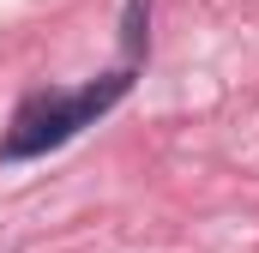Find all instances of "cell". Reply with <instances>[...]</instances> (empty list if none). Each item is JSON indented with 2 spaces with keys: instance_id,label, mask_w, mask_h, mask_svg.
I'll return each mask as SVG.
<instances>
[{
  "instance_id": "6da1fadb",
  "label": "cell",
  "mask_w": 259,
  "mask_h": 253,
  "mask_svg": "<svg viewBox=\"0 0 259 253\" xmlns=\"http://www.w3.org/2000/svg\"><path fill=\"white\" fill-rule=\"evenodd\" d=\"M127 91H133V72H103V78H91L78 91H36V97H24L12 126H6V139H0V157L18 163V157H42V151L66 145L78 126L109 115Z\"/></svg>"
},
{
  "instance_id": "7a4b0ae2",
  "label": "cell",
  "mask_w": 259,
  "mask_h": 253,
  "mask_svg": "<svg viewBox=\"0 0 259 253\" xmlns=\"http://www.w3.org/2000/svg\"><path fill=\"white\" fill-rule=\"evenodd\" d=\"M145 36H151V0H127V12H121V49H127V61L145 55Z\"/></svg>"
}]
</instances>
